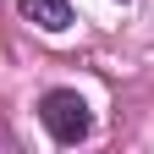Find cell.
<instances>
[{
  "label": "cell",
  "mask_w": 154,
  "mask_h": 154,
  "mask_svg": "<svg viewBox=\"0 0 154 154\" xmlns=\"http://www.w3.org/2000/svg\"><path fill=\"white\" fill-rule=\"evenodd\" d=\"M38 121L50 127L55 143H83L88 127H94V116H88V105H83L77 88H50L44 99H38Z\"/></svg>",
  "instance_id": "6da1fadb"
},
{
  "label": "cell",
  "mask_w": 154,
  "mask_h": 154,
  "mask_svg": "<svg viewBox=\"0 0 154 154\" xmlns=\"http://www.w3.org/2000/svg\"><path fill=\"white\" fill-rule=\"evenodd\" d=\"M17 6H22V17L33 28H44V33H66L72 28V6L66 0H17Z\"/></svg>",
  "instance_id": "7a4b0ae2"
}]
</instances>
